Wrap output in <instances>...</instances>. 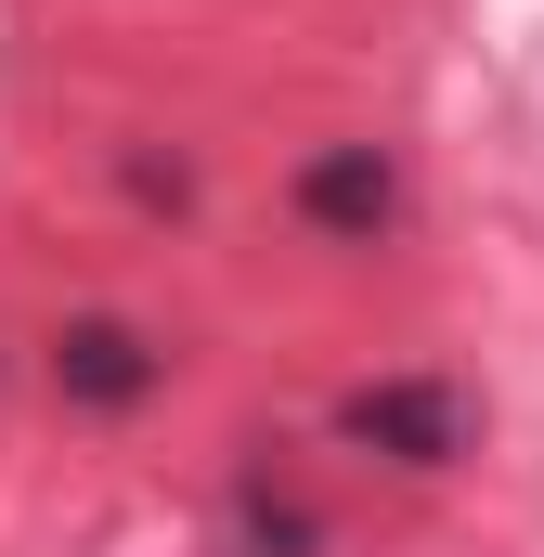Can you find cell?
<instances>
[{
	"label": "cell",
	"instance_id": "obj_4",
	"mask_svg": "<svg viewBox=\"0 0 544 557\" xmlns=\"http://www.w3.org/2000/svg\"><path fill=\"white\" fill-rule=\"evenodd\" d=\"M221 557H324V519H311L272 467H247V480L221 493Z\"/></svg>",
	"mask_w": 544,
	"mask_h": 557
},
{
	"label": "cell",
	"instance_id": "obj_3",
	"mask_svg": "<svg viewBox=\"0 0 544 557\" xmlns=\"http://www.w3.org/2000/svg\"><path fill=\"white\" fill-rule=\"evenodd\" d=\"M298 221H311L324 247H376V234L403 221V169H390L376 143H324V156L298 169Z\"/></svg>",
	"mask_w": 544,
	"mask_h": 557
},
{
	"label": "cell",
	"instance_id": "obj_1",
	"mask_svg": "<svg viewBox=\"0 0 544 557\" xmlns=\"http://www.w3.org/2000/svg\"><path fill=\"white\" fill-rule=\"evenodd\" d=\"M337 441L376 454V467H403V480H441V467L480 441V403H467L454 376H363V389L337 403Z\"/></svg>",
	"mask_w": 544,
	"mask_h": 557
},
{
	"label": "cell",
	"instance_id": "obj_2",
	"mask_svg": "<svg viewBox=\"0 0 544 557\" xmlns=\"http://www.w3.org/2000/svg\"><path fill=\"white\" fill-rule=\"evenodd\" d=\"M52 389L78 416H143L169 389V337L131 324V311H78V324H52Z\"/></svg>",
	"mask_w": 544,
	"mask_h": 557
},
{
	"label": "cell",
	"instance_id": "obj_5",
	"mask_svg": "<svg viewBox=\"0 0 544 557\" xmlns=\"http://www.w3.org/2000/svg\"><path fill=\"white\" fill-rule=\"evenodd\" d=\"M131 195H143V208H195V169H182V156H169V169L131 156Z\"/></svg>",
	"mask_w": 544,
	"mask_h": 557
}]
</instances>
